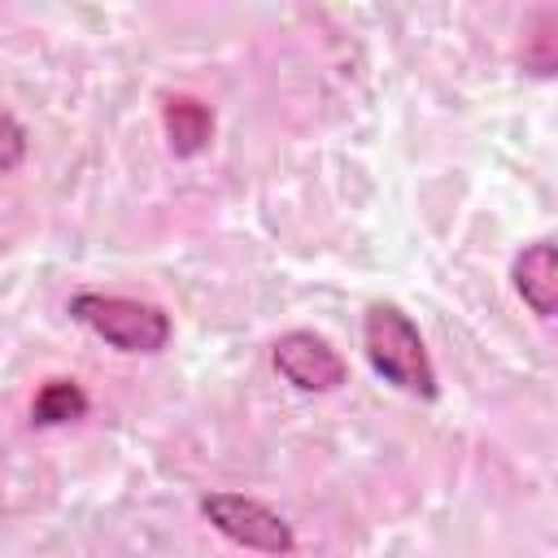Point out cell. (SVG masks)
<instances>
[{
	"label": "cell",
	"instance_id": "cell-1",
	"mask_svg": "<svg viewBox=\"0 0 558 558\" xmlns=\"http://www.w3.org/2000/svg\"><path fill=\"white\" fill-rule=\"evenodd\" d=\"M362 349H366L371 371L384 384H392V388H401V392H410L418 401H432L440 392L436 366L427 357V344H423L418 327L410 323V314L401 305L375 301L366 310V318H362Z\"/></svg>",
	"mask_w": 558,
	"mask_h": 558
},
{
	"label": "cell",
	"instance_id": "cell-2",
	"mask_svg": "<svg viewBox=\"0 0 558 558\" xmlns=\"http://www.w3.org/2000/svg\"><path fill=\"white\" fill-rule=\"evenodd\" d=\"M70 318L96 331L105 344L118 353H161L170 344V314L153 301L118 296V292H74L70 296Z\"/></svg>",
	"mask_w": 558,
	"mask_h": 558
},
{
	"label": "cell",
	"instance_id": "cell-3",
	"mask_svg": "<svg viewBox=\"0 0 558 558\" xmlns=\"http://www.w3.org/2000/svg\"><path fill=\"white\" fill-rule=\"evenodd\" d=\"M201 514L209 519V527H218L227 541L253 549V554H292L296 549V532L292 523L270 510L257 497H240V493H205L201 497Z\"/></svg>",
	"mask_w": 558,
	"mask_h": 558
},
{
	"label": "cell",
	"instance_id": "cell-4",
	"mask_svg": "<svg viewBox=\"0 0 558 558\" xmlns=\"http://www.w3.org/2000/svg\"><path fill=\"white\" fill-rule=\"evenodd\" d=\"M270 362L296 392H336L349 379V362L314 331H283L270 349Z\"/></svg>",
	"mask_w": 558,
	"mask_h": 558
},
{
	"label": "cell",
	"instance_id": "cell-5",
	"mask_svg": "<svg viewBox=\"0 0 558 558\" xmlns=\"http://www.w3.org/2000/svg\"><path fill=\"white\" fill-rule=\"evenodd\" d=\"M510 279H514V292L523 296V305L536 318H554L558 314V248H554V240L527 244L514 257Z\"/></svg>",
	"mask_w": 558,
	"mask_h": 558
},
{
	"label": "cell",
	"instance_id": "cell-6",
	"mask_svg": "<svg viewBox=\"0 0 558 558\" xmlns=\"http://www.w3.org/2000/svg\"><path fill=\"white\" fill-rule=\"evenodd\" d=\"M161 122H166V144L174 157H196L214 140V109L196 96H170L161 109Z\"/></svg>",
	"mask_w": 558,
	"mask_h": 558
},
{
	"label": "cell",
	"instance_id": "cell-7",
	"mask_svg": "<svg viewBox=\"0 0 558 558\" xmlns=\"http://www.w3.org/2000/svg\"><path fill=\"white\" fill-rule=\"evenodd\" d=\"M87 392H83V384L78 379H48L39 392H35V401H31V423L35 427H65V423H78L83 414H87Z\"/></svg>",
	"mask_w": 558,
	"mask_h": 558
},
{
	"label": "cell",
	"instance_id": "cell-8",
	"mask_svg": "<svg viewBox=\"0 0 558 558\" xmlns=\"http://www.w3.org/2000/svg\"><path fill=\"white\" fill-rule=\"evenodd\" d=\"M26 148H31L26 126L0 105V174H13V170L26 161Z\"/></svg>",
	"mask_w": 558,
	"mask_h": 558
},
{
	"label": "cell",
	"instance_id": "cell-9",
	"mask_svg": "<svg viewBox=\"0 0 558 558\" xmlns=\"http://www.w3.org/2000/svg\"><path fill=\"white\" fill-rule=\"evenodd\" d=\"M549 17H536V52H523V65L532 74H554V35H549Z\"/></svg>",
	"mask_w": 558,
	"mask_h": 558
}]
</instances>
